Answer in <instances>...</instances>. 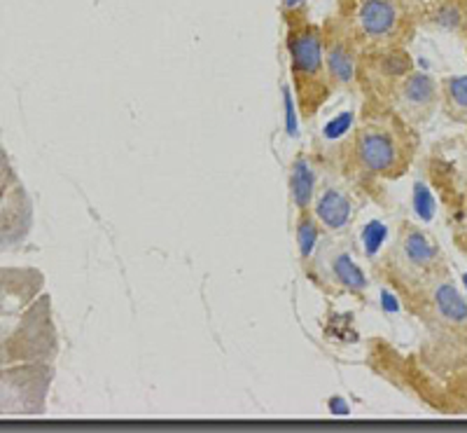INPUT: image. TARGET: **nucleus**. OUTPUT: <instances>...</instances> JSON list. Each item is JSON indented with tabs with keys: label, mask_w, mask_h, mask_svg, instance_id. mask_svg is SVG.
Returning a JSON list of instances; mask_svg holds the SVG:
<instances>
[{
	"label": "nucleus",
	"mask_w": 467,
	"mask_h": 433,
	"mask_svg": "<svg viewBox=\"0 0 467 433\" xmlns=\"http://www.w3.org/2000/svg\"><path fill=\"white\" fill-rule=\"evenodd\" d=\"M414 129L398 111H377L360 120L348 145L346 157L360 176L372 181H398L409 172L416 157Z\"/></svg>",
	"instance_id": "f257e3e1"
},
{
	"label": "nucleus",
	"mask_w": 467,
	"mask_h": 433,
	"mask_svg": "<svg viewBox=\"0 0 467 433\" xmlns=\"http://www.w3.org/2000/svg\"><path fill=\"white\" fill-rule=\"evenodd\" d=\"M287 22V54L295 97L302 118L311 120L332 97L327 64H325L323 28L316 26L306 16V10L285 12Z\"/></svg>",
	"instance_id": "f03ea898"
},
{
	"label": "nucleus",
	"mask_w": 467,
	"mask_h": 433,
	"mask_svg": "<svg viewBox=\"0 0 467 433\" xmlns=\"http://www.w3.org/2000/svg\"><path fill=\"white\" fill-rule=\"evenodd\" d=\"M379 269L402 300L404 295L428 281L432 274L446 269V260L441 256V248L428 237V232L407 220L400 225L393 244L383 253Z\"/></svg>",
	"instance_id": "7ed1b4c3"
},
{
	"label": "nucleus",
	"mask_w": 467,
	"mask_h": 433,
	"mask_svg": "<svg viewBox=\"0 0 467 433\" xmlns=\"http://www.w3.org/2000/svg\"><path fill=\"white\" fill-rule=\"evenodd\" d=\"M344 22L365 54L402 49L411 31L402 0H356Z\"/></svg>",
	"instance_id": "20e7f679"
},
{
	"label": "nucleus",
	"mask_w": 467,
	"mask_h": 433,
	"mask_svg": "<svg viewBox=\"0 0 467 433\" xmlns=\"http://www.w3.org/2000/svg\"><path fill=\"white\" fill-rule=\"evenodd\" d=\"M402 302L431 328L467 333V300L458 290L449 268L432 274L419 289L404 295Z\"/></svg>",
	"instance_id": "39448f33"
},
{
	"label": "nucleus",
	"mask_w": 467,
	"mask_h": 433,
	"mask_svg": "<svg viewBox=\"0 0 467 433\" xmlns=\"http://www.w3.org/2000/svg\"><path fill=\"white\" fill-rule=\"evenodd\" d=\"M306 274L316 284L332 293L362 298L367 290L365 272L358 268V262L344 247V239H335V237H327L316 247V251L306 260Z\"/></svg>",
	"instance_id": "423d86ee"
},
{
	"label": "nucleus",
	"mask_w": 467,
	"mask_h": 433,
	"mask_svg": "<svg viewBox=\"0 0 467 433\" xmlns=\"http://www.w3.org/2000/svg\"><path fill=\"white\" fill-rule=\"evenodd\" d=\"M325 64L335 90H356L362 80V48L344 19H329L323 28Z\"/></svg>",
	"instance_id": "0eeeda50"
},
{
	"label": "nucleus",
	"mask_w": 467,
	"mask_h": 433,
	"mask_svg": "<svg viewBox=\"0 0 467 433\" xmlns=\"http://www.w3.org/2000/svg\"><path fill=\"white\" fill-rule=\"evenodd\" d=\"M390 101L409 124L425 122L441 103L440 82L428 73L411 69L395 82L390 90Z\"/></svg>",
	"instance_id": "6e6552de"
},
{
	"label": "nucleus",
	"mask_w": 467,
	"mask_h": 433,
	"mask_svg": "<svg viewBox=\"0 0 467 433\" xmlns=\"http://www.w3.org/2000/svg\"><path fill=\"white\" fill-rule=\"evenodd\" d=\"M311 214H314L323 237L344 239L356 223V202L341 185L325 183L316 190Z\"/></svg>",
	"instance_id": "1a4fd4ad"
},
{
	"label": "nucleus",
	"mask_w": 467,
	"mask_h": 433,
	"mask_svg": "<svg viewBox=\"0 0 467 433\" xmlns=\"http://www.w3.org/2000/svg\"><path fill=\"white\" fill-rule=\"evenodd\" d=\"M316 190H318V185H316L314 166L306 157L299 155L297 160L292 162L290 169V197L297 214H311Z\"/></svg>",
	"instance_id": "9d476101"
},
{
	"label": "nucleus",
	"mask_w": 467,
	"mask_h": 433,
	"mask_svg": "<svg viewBox=\"0 0 467 433\" xmlns=\"http://www.w3.org/2000/svg\"><path fill=\"white\" fill-rule=\"evenodd\" d=\"M441 111L456 122H467V75H451L440 82Z\"/></svg>",
	"instance_id": "9b49d317"
},
{
	"label": "nucleus",
	"mask_w": 467,
	"mask_h": 433,
	"mask_svg": "<svg viewBox=\"0 0 467 433\" xmlns=\"http://www.w3.org/2000/svg\"><path fill=\"white\" fill-rule=\"evenodd\" d=\"M306 10V0H283V12Z\"/></svg>",
	"instance_id": "f8f14e48"
},
{
	"label": "nucleus",
	"mask_w": 467,
	"mask_h": 433,
	"mask_svg": "<svg viewBox=\"0 0 467 433\" xmlns=\"http://www.w3.org/2000/svg\"><path fill=\"white\" fill-rule=\"evenodd\" d=\"M465 49H467V48H465Z\"/></svg>",
	"instance_id": "ddd939ff"
}]
</instances>
